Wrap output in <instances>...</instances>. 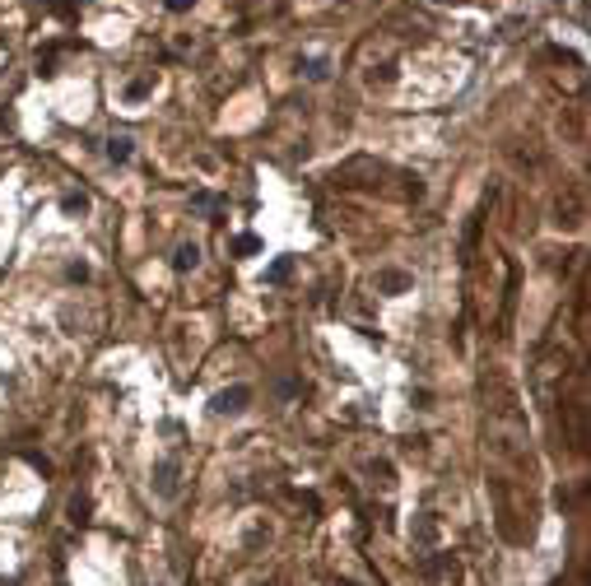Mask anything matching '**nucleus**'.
Returning a JSON list of instances; mask_svg holds the SVG:
<instances>
[{
  "label": "nucleus",
  "instance_id": "nucleus-7",
  "mask_svg": "<svg viewBox=\"0 0 591 586\" xmlns=\"http://www.w3.org/2000/svg\"><path fill=\"white\" fill-rule=\"evenodd\" d=\"M303 75H308V79H326V75H331V61H326V56H308V61H303Z\"/></svg>",
  "mask_w": 591,
  "mask_h": 586
},
{
  "label": "nucleus",
  "instance_id": "nucleus-6",
  "mask_svg": "<svg viewBox=\"0 0 591 586\" xmlns=\"http://www.w3.org/2000/svg\"><path fill=\"white\" fill-rule=\"evenodd\" d=\"M289 275H293V256H279L275 266L266 270V284H284V279H289Z\"/></svg>",
  "mask_w": 591,
  "mask_h": 586
},
{
  "label": "nucleus",
  "instance_id": "nucleus-14",
  "mask_svg": "<svg viewBox=\"0 0 591 586\" xmlns=\"http://www.w3.org/2000/svg\"><path fill=\"white\" fill-rule=\"evenodd\" d=\"M84 512H89V503H84V498H75V503H70V517L84 521Z\"/></svg>",
  "mask_w": 591,
  "mask_h": 586
},
{
  "label": "nucleus",
  "instance_id": "nucleus-4",
  "mask_svg": "<svg viewBox=\"0 0 591 586\" xmlns=\"http://www.w3.org/2000/svg\"><path fill=\"white\" fill-rule=\"evenodd\" d=\"M131 154H135V140H131V135H112V140H107V158H112V163H126Z\"/></svg>",
  "mask_w": 591,
  "mask_h": 586
},
{
  "label": "nucleus",
  "instance_id": "nucleus-1",
  "mask_svg": "<svg viewBox=\"0 0 591 586\" xmlns=\"http://www.w3.org/2000/svg\"><path fill=\"white\" fill-rule=\"evenodd\" d=\"M247 405H252V387H242V382H238V387H223V391H214V396H210V409H214V414H223V419L242 414Z\"/></svg>",
  "mask_w": 591,
  "mask_h": 586
},
{
  "label": "nucleus",
  "instance_id": "nucleus-2",
  "mask_svg": "<svg viewBox=\"0 0 591 586\" xmlns=\"http://www.w3.org/2000/svg\"><path fill=\"white\" fill-rule=\"evenodd\" d=\"M177 479H182V461H177V456L154 461V493L158 498H177Z\"/></svg>",
  "mask_w": 591,
  "mask_h": 586
},
{
  "label": "nucleus",
  "instance_id": "nucleus-11",
  "mask_svg": "<svg viewBox=\"0 0 591 586\" xmlns=\"http://www.w3.org/2000/svg\"><path fill=\"white\" fill-rule=\"evenodd\" d=\"M257 247H261L257 238H252V233H242V238H238V242H233V252H238V256H252V252H257Z\"/></svg>",
  "mask_w": 591,
  "mask_h": 586
},
{
  "label": "nucleus",
  "instance_id": "nucleus-3",
  "mask_svg": "<svg viewBox=\"0 0 591 586\" xmlns=\"http://www.w3.org/2000/svg\"><path fill=\"white\" fill-rule=\"evenodd\" d=\"M201 266V247L196 242H182L177 252H172V270H177V275H187V270H196Z\"/></svg>",
  "mask_w": 591,
  "mask_h": 586
},
{
  "label": "nucleus",
  "instance_id": "nucleus-8",
  "mask_svg": "<svg viewBox=\"0 0 591 586\" xmlns=\"http://www.w3.org/2000/svg\"><path fill=\"white\" fill-rule=\"evenodd\" d=\"M61 210H66V214H84V210H89V196H84V191H70V196H61Z\"/></svg>",
  "mask_w": 591,
  "mask_h": 586
},
{
  "label": "nucleus",
  "instance_id": "nucleus-12",
  "mask_svg": "<svg viewBox=\"0 0 591 586\" xmlns=\"http://www.w3.org/2000/svg\"><path fill=\"white\" fill-rule=\"evenodd\" d=\"M191 5H196V0H163V10H168V14H187Z\"/></svg>",
  "mask_w": 591,
  "mask_h": 586
},
{
  "label": "nucleus",
  "instance_id": "nucleus-9",
  "mask_svg": "<svg viewBox=\"0 0 591 586\" xmlns=\"http://www.w3.org/2000/svg\"><path fill=\"white\" fill-rule=\"evenodd\" d=\"M191 205H196V210H201V214H214V210H219V205H223V200L214 196V191H196V196H191Z\"/></svg>",
  "mask_w": 591,
  "mask_h": 586
},
{
  "label": "nucleus",
  "instance_id": "nucleus-13",
  "mask_svg": "<svg viewBox=\"0 0 591 586\" xmlns=\"http://www.w3.org/2000/svg\"><path fill=\"white\" fill-rule=\"evenodd\" d=\"M66 275H70V279H75V284H84V279H89V266H84V261H75V266H70V270H66Z\"/></svg>",
  "mask_w": 591,
  "mask_h": 586
},
{
  "label": "nucleus",
  "instance_id": "nucleus-5",
  "mask_svg": "<svg viewBox=\"0 0 591 586\" xmlns=\"http://www.w3.org/2000/svg\"><path fill=\"white\" fill-rule=\"evenodd\" d=\"M149 93H154V75H140V79H131V84H126L122 98H126V102H145Z\"/></svg>",
  "mask_w": 591,
  "mask_h": 586
},
{
  "label": "nucleus",
  "instance_id": "nucleus-10",
  "mask_svg": "<svg viewBox=\"0 0 591 586\" xmlns=\"http://www.w3.org/2000/svg\"><path fill=\"white\" fill-rule=\"evenodd\" d=\"M382 288H387V293H401V288H410V279L396 275V270H387V275H382Z\"/></svg>",
  "mask_w": 591,
  "mask_h": 586
}]
</instances>
